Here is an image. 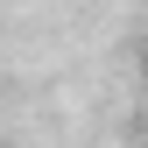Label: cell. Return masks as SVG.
<instances>
[{
    "label": "cell",
    "mask_w": 148,
    "mask_h": 148,
    "mask_svg": "<svg viewBox=\"0 0 148 148\" xmlns=\"http://www.w3.org/2000/svg\"><path fill=\"white\" fill-rule=\"evenodd\" d=\"M141 78H148V42H141Z\"/></svg>",
    "instance_id": "1"
},
{
    "label": "cell",
    "mask_w": 148,
    "mask_h": 148,
    "mask_svg": "<svg viewBox=\"0 0 148 148\" xmlns=\"http://www.w3.org/2000/svg\"><path fill=\"white\" fill-rule=\"evenodd\" d=\"M141 148H148V141H141Z\"/></svg>",
    "instance_id": "2"
}]
</instances>
